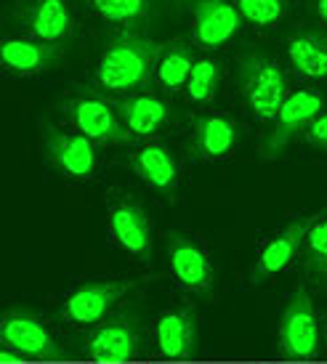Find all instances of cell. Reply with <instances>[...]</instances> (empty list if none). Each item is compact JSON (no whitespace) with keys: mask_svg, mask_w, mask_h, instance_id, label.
Masks as SVG:
<instances>
[{"mask_svg":"<svg viewBox=\"0 0 327 364\" xmlns=\"http://www.w3.org/2000/svg\"><path fill=\"white\" fill-rule=\"evenodd\" d=\"M240 93L253 120L274 122L285 99L290 96L287 75L266 53H242L240 56Z\"/></svg>","mask_w":327,"mask_h":364,"instance_id":"2","label":"cell"},{"mask_svg":"<svg viewBox=\"0 0 327 364\" xmlns=\"http://www.w3.org/2000/svg\"><path fill=\"white\" fill-rule=\"evenodd\" d=\"M107 223H109L112 242L125 255H131L133 261L139 263L152 261V218L139 200H133V197L112 200L109 210H107Z\"/></svg>","mask_w":327,"mask_h":364,"instance_id":"8","label":"cell"},{"mask_svg":"<svg viewBox=\"0 0 327 364\" xmlns=\"http://www.w3.org/2000/svg\"><path fill=\"white\" fill-rule=\"evenodd\" d=\"M165 253H168L171 277L184 293L200 295L213 287V258H210L208 247L197 237H192V234H171L168 245H165Z\"/></svg>","mask_w":327,"mask_h":364,"instance_id":"9","label":"cell"},{"mask_svg":"<svg viewBox=\"0 0 327 364\" xmlns=\"http://www.w3.org/2000/svg\"><path fill=\"white\" fill-rule=\"evenodd\" d=\"M304 139H306L309 146L327 152V109H322L314 120L309 122V128L304 131Z\"/></svg>","mask_w":327,"mask_h":364,"instance_id":"26","label":"cell"},{"mask_svg":"<svg viewBox=\"0 0 327 364\" xmlns=\"http://www.w3.org/2000/svg\"><path fill=\"white\" fill-rule=\"evenodd\" d=\"M141 348V327L133 314H114L91 327L82 351L93 362H128Z\"/></svg>","mask_w":327,"mask_h":364,"instance_id":"10","label":"cell"},{"mask_svg":"<svg viewBox=\"0 0 327 364\" xmlns=\"http://www.w3.org/2000/svg\"><path fill=\"white\" fill-rule=\"evenodd\" d=\"M114 109H117L120 122H123V128L128 131V136H131L133 141L136 139L149 141L173 117L168 102L152 91H136L131 96H120L114 102Z\"/></svg>","mask_w":327,"mask_h":364,"instance_id":"16","label":"cell"},{"mask_svg":"<svg viewBox=\"0 0 327 364\" xmlns=\"http://www.w3.org/2000/svg\"><path fill=\"white\" fill-rule=\"evenodd\" d=\"M285 53L296 75L306 80H327V32L325 30H298L285 43Z\"/></svg>","mask_w":327,"mask_h":364,"instance_id":"20","label":"cell"},{"mask_svg":"<svg viewBox=\"0 0 327 364\" xmlns=\"http://www.w3.org/2000/svg\"><path fill=\"white\" fill-rule=\"evenodd\" d=\"M160 46L136 30H120L107 43L96 61V85L107 96H131L136 91H146L154 80V67L160 56Z\"/></svg>","mask_w":327,"mask_h":364,"instance_id":"1","label":"cell"},{"mask_svg":"<svg viewBox=\"0 0 327 364\" xmlns=\"http://www.w3.org/2000/svg\"><path fill=\"white\" fill-rule=\"evenodd\" d=\"M43 146L59 176L70 181H93L99 173V149L91 139L77 131H67L62 125L43 122Z\"/></svg>","mask_w":327,"mask_h":364,"instance_id":"5","label":"cell"},{"mask_svg":"<svg viewBox=\"0 0 327 364\" xmlns=\"http://www.w3.org/2000/svg\"><path fill=\"white\" fill-rule=\"evenodd\" d=\"M195 43L205 51H221L237 38L242 16L235 0H195Z\"/></svg>","mask_w":327,"mask_h":364,"instance_id":"15","label":"cell"},{"mask_svg":"<svg viewBox=\"0 0 327 364\" xmlns=\"http://www.w3.org/2000/svg\"><path fill=\"white\" fill-rule=\"evenodd\" d=\"M277 346L285 359H314L322 351L319 335V314L306 290H298L282 311Z\"/></svg>","mask_w":327,"mask_h":364,"instance_id":"7","label":"cell"},{"mask_svg":"<svg viewBox=\"0 0 327 364\" xmlns=\"http://www.w3.org/2000/svg\"><path fill=\"white\" fill-rule=\"evenodd\" d=\"M242 21L256 30H272L287 16V0H235Z\"/></svg>","mask_w":327,"mask_h":364,"instance_id":"25","label":"cell"},{"mask_svg":"<svg viewBox=\"0 0 327 364\" xmlns=\"http://www.w3.org/2000/svg\"><path fill=\"white\" fill-rule=\"evenodd\" d=\"M64 114L70 120L72 131L82 133L96 146H123L133 139L120 122V114L114 109V102L104 99L99 93H77L72 96Z\"/></svg>","mask_w":327,"mask_h":364,"instance_id":"6","label":"cell"},{"mask_svg":"<svg viewBox=\"0 0 327 364\" xmlns=\"http://www.w3.org/2000/svg\"><path fill=\"white\" fill-rule=\"evenodd\" d=\"M0 343H3V354L19 356V359H64V351L59 346V338L53 330L43 322L41 316L21 309H11L3 314L0 322Z\"/></svg>","mask_w":327,"mask_h":364,"instance_id":"3","label":"cell"},{"mask_svg":"<svg viewBox=\"0 0 327 364\" xmlns=\"http://www.w3.org/2000/svg\"><path fill=\"white\" fill-rule=\"evenodd\" d=\"M99 19L109 21L120 30H133L152 19L157 11V0H85Z\"/></svg>","mask_w":327,"mask_h":364,"instance_id":"23","label":"cell"},{"mask_svg":"<svg viewBox=\"0 0 327 364\" xmlns=\"http://www.w3.org/2000/svg\"><path fill=\"white\" fill-rule=\"evenodd\" d=\"M136 282L131 279H93V282H82L75 287L62 304V322L77 330H91L99 322H104L114 306L131 293Z\"/></svg>","mask_w":327,"mask_h":364,"instance_id":"4","label":"cell"},{"mask_svg":"<svg viewBox=\"0 0 327 364\" xmlns=\"http://www.w3.org/2000/svg\"><path fill=\"white\" fill-rule=\"evenodd\" d=\"M131 171L165 200H173L178 192L181 162L176 157L173 146H168L165 141L149 139V141L139 144L131 152Z\"/></svg>","mask_w":327,"mask_h":364,"instance_id":"14","label":"cell"},{"mask_svg":"<svg viewBox=\"0 0 327 364\" xmlns=\"http://www.w3.org/2000/svg\"><path fill=\"white\" fill-rule=\"evenodd\" d=\"M322 107H325V99L314 88L290 91V96L285 99L279 114L272 122V131L266 133L264 146H261V157L264 160H274L277 154H282V149L296 139L298 133L306 131L309 122L322 112Z\"/></svg>","mask_w":327,"mask_h":364,"instance_id":"11","label":"cell"},{"mask_svg":"<svg viewBox=\"0 0 327 364\" xmlns=\"http://www.w3.org/2000/svg\"><path fill=\"white\" fill-rule=\"evenodd\" d=\"M314 11H317L319 21L327 24V0H314Z\"/></svg>","mask_w":327,"mask_h":364,"instance_id":"27","label":"cell"},{"mask_svg":"<svg viewBox=\"0 0 327 364\" xmlns=\"http://www.w3.org/2000/svg\"><path fill=\"white\" fill-rule=\"evenodd\" d=\"M240 141V128L235 117L224 112H205L195 120L192 128V152L197 160L221 162L232 157Z\"/></svg>","mask_w":327,"mask_h":364,"instance_id":"18","label":"cell"},{"mask_svg":"<svg viewBox=\"0 0 327 364\" xmlns=\"http://www.w3.org/2000/svg\"><path fill=\"white\" fill-rule=\"evenodd\" d=\"M221 80H224V61L218 56H200L195 59L189 82H186V102L195 107H208L215 102V96L221 91Z\"/></svg>","mask_w":327,"mask_h":364,"instance_id":"22","label":"cell"},{"mask_svg":"<svg viewBox=\"0 0 327 364\" xmlns=\"http://www.w3.org/2000/svg\"><path fill=\"white\" fill-rule=\"evenodd\" d=\"M14 19L27 38L45 43H67L75 35V11L70 0H19Z\"/></svg>","mask_w":327,"mask_h":364,"instance_id":"12","label":"cell"},{"mask_svg":"<svg viewBox=\"0 0 327 364\" xmlns=\"http://www.w3.org/2000/svg\"><path fill=\"white\" fill-rule=\"evenodd\" d=\"M64 59L62 43H45L35 38H6L0 46L3 70L14 77H32L41 72L56 70Z\"/></svg>","mask_w":327,"mask_h":364,"instance_id":"17","label":"cell"},{"mask_svg":"<svg viewBox=\"0 0 327 364\" xmlns=\"http://www.w3.org/2000/svg\"><path fill=\"white\" fill-rule=\"evenodd\" d=\"M311 221H314V213L301 215V218L287 223L285 229H279L277 234H272V237L258 247L250 279H253V282H266V279H272L277 274L287 272V269L304 255V240H306V232H309V226H311Z\"/></svg>","mask_w":327,"mask_h":364,"instance_id":"13","label":"cell"},{"mask_svg":"<svg viewBox=\"0 0 327 364\" xmlns=\"http://www.w3.org/2000/svg\"><path fill=\"white\" fill-rule=\"evenodd\" d=\"M192 67H195V53H192L189 43H163L160 46V56H157V67H154V82L165 93L184 91L186 82H189V75H192Z\"/></svg>","mask_w":327,"mask_h":364,"instance_id":"21","label":"cell"},{"mask_svg":"<svg viewBox=\"0 0 327 364\" xmlns=\"http://www.w3.org/2000/svg\"><path fill=\"white\" fill-rule=\"evenodd\" d=\"M152 341L157 354L165 359H186L195 354L197 322L192 309H168L157 314L152 324Z\"/></svg>","mask_w":327,"mask_h":364,"instance_id":"19","label":"cell"},{"mask_svg":"<svg viewBox=\"0 0 327 364\" xmlns=\"http://www.w3.org/2000/svg\"><path fill=\"white\" fill-rule=\"evenodd\" d=\"M304 263L314 282H327V210L314 213L304 240Z\"/></svg>","mask_w":327,"mask_h":364,"instance_id":"24","label":"cell"}]
</instances>
